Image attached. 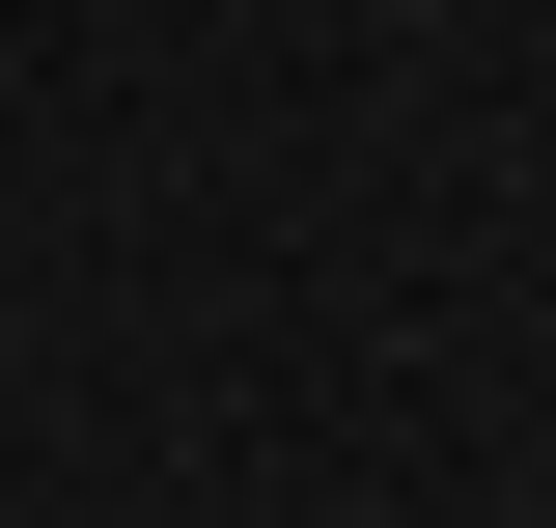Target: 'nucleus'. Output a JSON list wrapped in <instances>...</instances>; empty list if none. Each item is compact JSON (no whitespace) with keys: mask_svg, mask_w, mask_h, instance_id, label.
<instances>
[{"mask_svg":"<svg viewBox=\"0 0 556 528\" xmlns=\"http://www.w3.org/2000/svg\"><path fill=\"white\" fill-rule=\"evenodd\" d=\"M417 28H445V0H417Z\"/></svg>","mask_w":556,"mask_h":528,"instance_id":"f257e3e1","label":"nucleus"}]
</instances>
